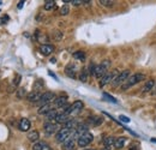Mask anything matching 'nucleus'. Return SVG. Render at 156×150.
I'll use <instances>...</instances> for the list:
<instances>
[{"label": "nucleus", "instance_id": "obj_13", "mask_svg": "<svg viewBox=\"0 0 156 150\" xmlns=\"http://www.w3.org/2000/svg\"><path fill=\"white\" fill-rule=\"evenodd\" d=\"M75 148V138L70 137L67 141L62 143V150H73Z\"/></svg>", "mask_w": 156, "mask_h": 150}, {"label": "nucleus", "instance_id": "obj_31", "mask_svg": "<svg viewBox=\"0 0 156 150\" xmlns=\"http://www.w3.org/2000/svg\"><path fill=\"white\" fill-rule=\"evenodd\" d=\"M25 95H27V90H25L24 88H20V89L17 90V97H18V98H23Z\"/></svg>", "mask_w": 156, "mask_h": 150}, {"label": "nucleus", "instance_id": "obj_26", "mask_svg": "<svg viewBox=\"0 0 156 150\" xmlns=\"http://www.w3.org/2000/svg\"><path fill=\"white\" fill-rule=\"evenodd\" d=\"M88 75H89V72L85 69H83L80 71V75H79V80L80 82H87L88 80Z\"/></svg>", "mask_w": 156, "mask_h": 150}, {"label": "nucleus", "instance_id": "obj_2", "mask_svg": "<svg viewBox=\"0 0 156 150\" xmlns=\"http://www.w3.org/2000/svg\"><path fill=\"white\" fill-rule=\"evenodd\" d=\"M109 66H111V61H109V60H105V61H102L100 65H96L94 76H95L98 79L102 78L103 76H106L107 73H108L107 71H108Z\"/></svg>", "mask_w": 156, "mask_h": 150}, {"label": "nucleus", "instance_id": "obj_38", "mask_svg": "<svg viewBox=\"0 0 156 150\" xmlns=\"http://www.w3.org/2000/svg\"><path fill=\"white\" fill-rule=\"evenodd\" d=\"M129 150H139V148H138L137 145H131V147H130V149H129Z\"/></svg>", "mask_w": 156, "mask_h": 150}, {"label": "nucleus", "instance_id": "obj_18", "mask_svg": "<svg viewBox=\"0 0 156 150\" xmlns=\"http://www.w3.org/2000/svg\"><path fill=\"white\" fill-rule=\"evenodd\" d=\"M114 142H115V138L114 137H106L103 139V144H105V148L111 150L112 147H114Z\"/></svg>", "mask_w": 156, "mask_h": 150}, {"label": "nucleus", "instance_id": "obj_29", "mask_svg": "<svg viewBox=\"0 0 156 150\" xmlns=\"http://www.w3.org/2000/svg\"><path fill=\"white\" fill-rule=\"evenodd\" d=\"M57 115H58V113L55 109H53V111H51V112L48 113V114H46V116H47V120H55V118H57Z\"/></svg>", "mask_w": 156, "mask_h": 150}, {"label": "nucleus", "instance_id": "obj_15", "mask_svg": "<svg viewBox=\"0 0 156 150\" xmlns=\"http://www.w3.org/2000/svg\"><path fill=\"white\" fill-rule=\"evenodd\" d=\"M88 121H89V124L93 125V126H98V125H101V124L103 123V119H102L101 116H98V115H93V116L89 118Z\"/></svg>", "mask_w": 156, "mask_h": 150}, {"label": "nucleus", "instance_id": "obj_24", "mask_svg": "<svg viewBox=\"0 0 156 150\" xmlns=\"http://www.w3.org/2000/svg\"><path fill=\"white\" fill-rule=\"evenodd\" d=\"M73 58L77 59V60H80V61H84L85 60V53L83 51H77L73 53Z\"/></svg>", "mask_w": 156, "mask_h": 150}, {"label": "nucleus", "instance_id": "obj_4", "mask_svg": "<svg viewBox=\"0 0 156 150\" xmlns=\"http://www.w3.org/2000/svg\"><path fill=\"white\" fill-rule=\"evenodd\" d=\"M71 133L72 131H70V130H67V129H61V130H59L57 132V134H55V141L58 142V143H64L65 141H67L70 137H71Z\"/></svg>", "mask_w": 156, "mask_h": 150}, {"label": "nucleus", "instance_id": "obj_40", "mask_svg": "<svg viewBox=\"0 0 156 150\" xmlns=\"http://www.w3.org/2000/svg\"><path fill=\"white\" fill-rule=\"evenodd\" d=\"M55 61H57V60H55V58H52V59H51V62H52V64H54Z\"/></svg>", "mask_w": 156, "mask_h": 150}, {"label": "nucleus", "instance_id": "obj_5", "mask_svg": "<svg viewBox=\"0 0 156 150\" xmlns=\"http://www.w3.org/2000/svg\"><path fill=\"white\" fill-rule=\"evenodd\" d=\"M129 77H130V71H129V70L122 71V72L119 73V75L115 77V79L112 82V85H113V87H119L120 84H124V83L127 80Z\"/></svg>", "mask_w": 156, "mask_h": 150}, {"label": "nucleus", "instance_id": "obj_34", "mask_svg": "<svg viewBox=\"0 0 156 150\" xmlns=\"http://www.w3.org/2000/svg\"><path fill=\"white\" fill-rule=\"evenodd\" d=\"M54 36H55V40L59 41V40H61L62 38V33H60V31H54V34H53Z\"/></svg>", "mask_w": 156, "mask_h": 150}, {"label": "nucleus", "instance_id": "obj_21", "mask_svg": "<svg viewBox=\"0 0 156 150\" xmlns=\"http://www.w3.org/2000/svg\"><path fill=\"white\" fill-rule=\"evenodd\" d=\"M125 143H126V138H125V137H119V138H115L114 148H115V149H121V148H124Z\"/></svg>", "mask_w": 156, "mask_h": 150}, {"label": "nucleus", "instance_id": "obj_32", "mask_svg": "<svg viewBox=\"0 0 156 150\" xmlns=\"http://www.w3.org/2000/svg\"><path fill=\"white\" fill-rule=\"evenodd\" d=\"M103 97H106V98H108V101H111V102H114V103H117V100L114 98V97H112L111 95H108L107 93H105L103 94Z\"/></svg>", "mask_w": 156, "mask_h": 150}, {"label": "nucleus", "instance_id": "obj_37", "mask_svg": "<svg viewBox=\"0 0 156 150\" xmlns=\"http://www.w3.org/2000/svg\"><path fill=\"white\" fill-rule=\"evenodd\" d=\"M75 6H78V5H80V4H83V1H79V0H73V1H71Z\"/></svg>", "mask_w": 156, "mask_h": 150}, {"label": "nucleus", "instance_id": "obj_23", "mask_svg": "<svg viewBox=\"0 0 156 150\" xmlns=\"http://www.w3.org/2000/svg\"><path fill=\"white\" fill-rule=\"evenodd\" d=\"M39 138H40V134L37 131H30L28 133V139H29L30 142L36 143V142H39Z\"/></svg>", "mask_w": 156, "mask_h": 150}, {"label": "nucleus", "instance_id": "obj_17", "mask_svg": "<svg viewBox=\"0 0 156 150\" xmlns=\"http://www.w3.org/2000/svg\"><path fill=\"white\" fill-rule=\"evenodd\" d=\"M78 126V123L76 120H73V119H70L67 123H65L64 124V127L65 129H67V130H70V131H73V130H76V127Z\"/></svg>", "mask_w": 156, "mask_h": 150}, {"label": "nucleus", "instance_id": "obj_8", "mask_svg": "<svg viewBox=\"0 0 156 150\" xmlns=\"http://www.w3.org/2000/svg\"><path fill=\"white\" fill-rule=\"evenodd\" d=\"M43 130H44V133H46V134L52 136V134H54L55 132H58V125L54 124V123L47 121V123L43 125Z\"/></svg>", "mask_w": 156, "mask_h": 150}, {"label": "nucleus", "instance_id": "obj_6", "mask_svg": "<svg viewBox=\"0 0 156 150\" xmlns=\"http://www.w3.org/2000/svg\"><path fill=\"white\" fill-rule=\"evenodd\" d=\"M118 75V70H113L112 72H108L106 76H103L100 80V88H103L105 85H107L108 83H111L112 80L115 79V76Z\"/></svg>", "mask_w": 156, "mask_h": 150}, {"label": "nucleus", "instance_id": "obj_9", "mask_svg": "<svg viewBox=\"0 0 156 150\" xmlns=\"http://www.w3.org/2000/svg\"><path fill=\"white\" fill-rule=\"evenodd\" d=\"M54 52V47L52 46V45H42L41 47H40V53L42 54V55H49V54H52Z\"/></svg>", "mask_w": 156, "mask_h": 150}, {"label": "nucleus", "instance_id": "obj_41", "mask_svg": "<svg viewBox=\"0 0 156 150\" xmlns=\"http://www.w3.org/2000/svg\"><path fill=\"white\" fill-rule=\"evenodd\" d=\"M43 150H52V149H51V148H49L48 145H46V147H44V149H43Z\"/></svg>", "mask_w": 156, "mask_h": 150}, {"label": "nucleus", "instance_id": "obj_14", "mask_svg": "<svg viewBox=\"0 0 156 150\" xmlns=\"http://www.w3.org/2000/svg\"><path fill=\"white\" fill-rule=\"evenodd\" d=\"M65 73L69 76L70 78H76V66L73 64H70L65 69Z\"/></svg>", "mask_w": 156, "mask_h": 150}, {"label": "nucleus", "instance_id": "obj_11", "mask_svg": "<svg viewBox=\"0 0 156 150\" xmlns=\"http://www.w3.org/2000/svg\"><path fill=\"white\" fill-rule=\"evenodd\" d=\"M41 96H42V94H41L40 91H33V93L28 94L27 98H28V101H29V102H35V103H39L40 100H41Z\"/></svg>", "mask_w": 156, "mask_h": 150}, {"label": "nucleus", "instance_id": "obj_43", "mask_svg": "<svg viewBox=\"0 0 156 150\" xmlns=\"http://www.w3.org/2000/svg\"><path fill=\"white\" fill-rule=\"evenodd\" d=\"M85 150H94V149H85Z\"/></svg>", "mask_w": 156, "mask_h": 150}, {"label": "nucleus", "instance_id": "obj_27", "mask_svg": "<svg viewBox=\"0 0 156 150\" xmlns=\"http://www.w3.org/2000/svg\"><path fill=\"white\" fill-rule=\"evenodd\" d=\"M44 147H46V144H44L43 142H36V143H34V145H33V150H43Z\"/></svg>", "mask_w": 156, "mask_h": 150}, {"label": "nucleus", "instance_id": "obj_7", "mask_svg": "<svg viewBox=\"0 0 156 150\" xmlns=\"http://www.w3.org/2000/svg\"><path fill=\"white\" fill-rule=\"evenodd\" d=\"M57 97H55V94L54 93H51V91H47V93H43L42 96H41V100H40L39 105L40 107L43 106V105H48L51 103L52 101H54Z\"/></svg>", "mask_w": 156, "mask_h": 150}, {"label": "nucleus", "instance_id": "obj_16", "mask_svg": "<svg viewBox=\"0 0 156 150\" xmlns=\"http://www.w3.org/2000/svg\"><path fill=\"white\" fill-rule=\"evenodd\" d=\"M51 111H53V106H52L51 103H48V105H43V106H41V107L39 108V111H37V113L41 114V115H46V114H48Z\"/></svg>", "mask_w": 156, "mask_h": 150}, {"label": "nucleus", "instance_id": "obj_36", "mask_svg": "<svg viewBox=\"0 0 156 150\" xmlns=\"http://www.w3.org/2000/svg\"><path fill=\"white\" fill-rule=\"evenodd\" d=\"M119 119L121 121H124V123H130V119L127 116H125V115H119Z\"/></svg>", "mask_w": 156, "mask_h": 150}, {"label": "nucleus", "instance_id": "obj_12", "mask_svg": "<svg viewBox=\"0 0 156 150\" xmlns=\"http://www.w3.org/2000/svg\"><path fill=\"white\" fill-rule=\"evenodd\" d=\"M54 105H55V107L64 108V107L67 105V97H66V96H60V97H57V98L54 100Z\"/></svg>", "mask_w": 156, "mask_h": 150}, {"label": "nucleus", "instance_id": "obj_19", "mask_svg": "<svg viewBox=\"0 0 156 150\" xmlns=\"http://www.w3.org/2000/svg\"><path fill=\"white\" fill-rule=\"evenodd\" d=\"M70 119H69V116L66 115V114H64V113H58V115H57V118H55V123L57 124H65V123H67Z\"/></svg>", "mask_w": 156, "mask_h": 150}, {"label": "nucleus", "instance_id": "obj_1", "mask_svg": "<svg viewBox=\"0 0 156 150\" xmlns=\"http://www.w3.org/2000/svg\"><path fill=\"white\" fill-rule=\"evenodd\" d=\"M145 79V76L143 75V73H133V75H131L129 78H127V80L121 85V90L122 91H125V90H127L129 88H131V87H133V85H136L138 83H140L142 80H144Z\"/></svg>", "mask_w": 156, "mask_h": 150}, {"label": "nucleus", "instance_id": "obj_28", "mask_svg": "<svg viewBox=\"0 0 156 150\" xmlns=\"http://www.w3.org/2000/svg\"><path fill=\"white\" fill-rule=\"evenodd\" d=\"M98 4H101L102 6H106V7H112L114 5V1H111V0H100Z\"/></svg>", "mask_w": 156, "mask_h": 150}, {"label": "nucleus", "instance_id": "obj_3", "mask_svg": "<svg viewBox=\"0 0 156 150\" xmlns=\"http://www.w3.org/2000/svg\"><path fill=\"white\" fill-rule=\"evenodd\" d=\"M93 139H94V136H93L90 132H87V133L82 134V136L77 139L78 147H80V148H85L87 145H89V144L93 142Z\"/></svg>", "mask_w": 156, "mask_h": 150}, {"label": "nucleus", "instance_id": "obj_42", "mask_svg": "<svg viewBox=\"0 0 156 150\" xmlns=\"http://www.w3.org/2000/svg\"><path fill=\"white\" fill-rule=\"evenodd\" d=\"M102 150H109V149H107V148H103Z\"/></svg>", "mask_w": 156, "mask_h": 150}, {"label": "nucleus", "instance_id": "obj_20", "mask_svg": "<svg viewBox=\"0 0 156 150\" xmlns=\"http://www.w3.org/2000/svg\"><path fill=\"white\" fill-rule=\"evenodd\" d=\"M83 107H84V103L82 102V101H75L72 105H71V109H72V112H79V111H82L83 109Z\"/></svg>", "mask_w": 156, "mask_h": 150}, {"label": "nucleus", "instance_id": "obj_35", "mask_svg": "<svg viewBox=\"0 0 156 150\" xmlns=\"http://www.w3.org/2000/svg\"><path fill=\"white\" fill-rule=\"evenodd\" d=\"M95 67H96V65L90 64V66H89V73H90V75H94V73H95Z\"/></svg>", "mask_w": 156, "mask_h": 150}, {"label": "nucleus", "instance_id": "obj_30", "mask_svg": "<svg viewBox=\"0 0 156 150\" xmlns=\"http://www.w3.org/2000/svg\"><path fill=\"white\" fill-rule=\"evenodd\" d=\"M69 12H70V7H69L67 5H64V6L60 9V15H61V16H66V15H69Z\"/></svg>", "mask_w": 156, "mask_h": 150}, {"label": "nucleus", "instance_id": "obj_22", "mask_svg": "<svg viewBox=\"0 0 156 150\" xmlns=\"http://www.w3.org/2000/svg\"><path fill=\"white\" fill-rule=\"evenodd\" d=\"M154 85H155V80H154V79H149V80H147V83H145L144 87H143V93H148V91H150V90L154 88Z\"/></svg>", "mask_w": 156, "mask_h": 150}, {"label": "nucleus", "instance_id": "obj_39", "mask_svg": "<svg viewBox=\"0 0 156 150\" xmlns=\"http://www.w3.org/2000/svg\"><path fill=\"white\" fill-rule=\"evenodd\" d=\"M23 5H24V1H20V2H18V9H22V7H23Z\"/></svg>", "mask_w": 156, "mask_h": 150}, {"label": "nucleus", "instance_id": "obj_25", "mask_svg": "<svg viewBox=\"0 0 156 150\" xmlns=\"http://www.w3.org/2000/svg\"><path fill=\"white\" fill-rule=\"evenodd\" d=\"M54 7H55V1L48 0V1L44 2V10H46V11H51V10H53Z\"/></svg>", "mask_w": 156, "mask_h": 150}, {"label": "nucleus", "instance_id": "obj_33", "mask_svg": "<svg viewBox=\"0 0 156 150\" xmlns=\"http://www.w3.org/2000/svg\"><path fill=\"white\" fill-rule=\"evenodd\" d=\"M20 76H16V78L13 79V82H12V84H13V87H17L18 84H20Z\"/></svg>", "mask_w": 156, "mask_h": 150}, {"label": "nucleus", "instance_id": "obj_10", "mask_svg": "<svg viewBox=\"0 0 156 150\" xmlns=\"http://www.w3.org/2000/svg\"><path fill=\"white\" fill-rule=\"evenodd\" d=\"M30 126H31V124H30V121H29L27 118H23V119H20V124H18V129H20V131H23V132L29 131Z\"/></svg>", "mask_w": 156, "mask_h": 150}]
</instances>
